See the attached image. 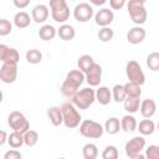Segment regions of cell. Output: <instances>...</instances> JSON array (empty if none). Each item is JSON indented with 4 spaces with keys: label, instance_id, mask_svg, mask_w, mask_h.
<instances>
[{
    "label": "cell",
    "instance_id": "34",
    "mask_svg": "<svg viewBox=\"0 0 159 159\" xmlns=\"http://www.w3.org/2000/svg\"><path fill=\"white\" fill-rule=\"evenodd\" d=\"M24 140L27 147H34L39 140V133L36 130L29 129L26 133H24Z\"/></svg>",
    "mask_w": 159,
    "mask_h": 159
},
{
    "label": "cell",
    "instance_id": "13",
    "mask_svg": "<svg viewBox=\"0 0 159 159\" xmlns=\"http://www.w3.org/2000/svg\"><path fill=\"white\" fill-rule=\"evenodd\" d=\"M86 81L91 87L99 86L102 81V67L98 63H93L92 67L86 72Z\"/></svg>",
    "mask_w": 159,
    "mask_h": 159
},
{
    "label": "cell",
    "instance_id": "18",
    "mask_svg": "<svg viewBox=\"0 0 159 159\" xmlns=\"http://www.w3.org/2000/svg\"><path fill=\"white\" fill-rule=\"evenodd\" d=\"M139 111H140V114L144 118H152L157 112V104H155V102L153 99L147 98V99L142 101Z\"/></svg>",
    "mask_w": 159,
    "mask_h": 159
},
{
    "label": "cell",
    "instance_id": "32",
    "mask_svg": "<svg viewBox=\"0 0 159 159\" xmlns=\"http://www.w3.org/2000/svg\"><path fill=\"white\" fill-rule=\"evenodd\" d=\"M26 61L31 65H37L42 61V53L40 50L36 48H31L26 52Z\"/></svg>",
    "mask_w": 159,
    "mask_h": 159
},
{
    "label": "cell",
    "instance_id": "31",
    "mask_svg": "<svg viewBox=\"0 0 159 159\" xmlns=\"http://www.w3.org/2000/svg\"><path fill=\"white\" fill-rule=\"evenodd\" d=\"M124 88H125V92H127V96H130V97H140L142 94V88H140V84L139 83H135V82H127L124 84Z\"/></svg>",
    "mask_w": 159,
    "mask_h": 159
},
{
    "label": "cell",
    "instance_id": "4",
    "mask_svg": "<svg viewBox=\"0 0 159 159\" xmlns=\"http://www.w3.org/2000/svg\"><path fill=\"white\" fill-rule=\"evenodd\" d=\"M80 133L84 138L89 139H98L104 133V127L99 124L98 122H94L92 119H84L80 124Z\"/></svg>",
    "mask_w": 159,
    "mask_h": 159
},
{
    "label": "cell",
    "instance_id": "36",
    "mask_svg": "<svg viewBox=\"0 0 159 159\" xmlns=\"http://www.w3.org/2000/svg\"><path fill=\"white\" fill-rule=\"evenodd\" d=\"M103 159H117L118 158V149L114 145H107L102 153Z\"/></svg>",
    "mask_w": 159,
    "mask_h": 159
},
{
    "label": "cell",
    "instance_id": "5",
    "mask_svg": "<svg viewBox=\"0 0 159 159\" xmlns=\"http://www.w3.org/2000/svg\"><path fill=\"white\" fill-rule=\"evenodd\" d=\"M51 16L56 22L63 24L70 19V7L66 0H50Z\"/></svg>",
    "mask_w": 159,
    "mask_h": 159
},
{
    "label": "cell",
    "instance_id": "7",
    "mask_svg": "<svg viewBox=\"0 0 159 159\" xmlns=\"http://www.w3.org/2000/svg\"><path fill=\"white\" fill-rule=\"evenodd\" d=\"M127 9H128V14H129V16L134 24L142 25L147 21L148 12L144 7V4L139 2V1H134V0H129Z\"/></svg>",
    "mask_w": 159,
    "mask_h": 159
},
{
    "label": "cell",
    "instance_id": "28",
    "mask_svg": "<svg viewBox=\"0 0 159 159\" xmlns=\"http://www.w3.org/2000/svg\"><path fill=\"white\" fill-rule=\"evenodd\" d=\"M93 63H94V61H93V57H92L91 55H82V56L78 58V61H77V66H78V68H80L83 73H86V72L92 67Z\"/></svg>",
    "mask_w": 159,
    "mask_h": 159
},
{
    "label": "cell",
    "instance_id": "21",
    "mask_svg": "<svg viewBox=\"0 0 159 159\" xmlns=\"http://www.w3.org/2000/svg\"><path fill=\"white\" fill-rule=\"evenodd\" d=\"M140 103H142V101H140L139 97H130V96H127V98H125L124 102H123V106H124V109H125L128 113L133 114V113H135V112L139 111Z\"/></svg>",
    "mask_w": 159,
    "mask_h": 159
},
{
    "label": "cell",
    "instance_id": "3",
    "mask_svg": "<svg viewBox=\"0 0 159 159\" xmlns=\"http://www.w3.org/2000/svg\"><path fill=\"white\" fill-rule=\"evenodd\" d=\"M61 111H62V116H63V124L72 129V128H77L81 123V114L77 111V107L72 103V102H66L61 106Z\"/></svg>",
    "mask_w": 159,
    "mask_h": 159
},
{
    "label": "cell",
    "instance_id": "24",
    "mask_svg": "<svg viewBox=\"0 0 159 159\" xmlns=\"http://www.w3.org/2000/svg\"><path fill=\"white\" fill-rule=\"evenodd\" d=\"M56 35H57V30L52 25H43L39 30V37L43 41L53 40Z\"/></svg>",
    "mask_w": 159,
    "mask_h": 159
},
{
    "label": "cell",
    "instance_id": "41",
    "mask_svg": "<svg viewBox=\"0 0 159 159\" xmlns=\"http://www.w3.org/2000/svg\"><path fill=\"white\" fill-rule=\"evenodd\" d=\"M31 0H12L14 5L17 7V9H25L26 6H29Z\"/></svg>",
    "mask_w": 159,
    "mask_h": 159
},
{
    "label": "cell",
    "instance_id": "6",
    "mask_svg": "<svg viewBox=\"0 0 159 159\" xmlns=\"http://www.w3.org/2000/svg\"><path fill=\"white\" fill-rule=\"evenodd\" d=\"M145 147V139L142 135H137L128 140L124 145V150L128 158L130 159H143L145 158V154H142V150Z\"/></svg>",
    "mask_w": 159,
    "mask_h": 159
},
{
    "label": "cell",
    "instance_id": "11",
    "mask_svg": "<svg viewBox=\"0 0 159 159\" xmlns=\"http://www.w3.org/2000/svg\"><path fill=\"white\" fill-rule=\"evenodd\" d=\"M17 78V63L2 62L0 67V80L4 83H12Z\"/></svg>",
    "mask_w": 159,
    "mask_h": 159
},
{
    "label": "cell",
    "instance_id": "43",
    "mask_svg": "<svg viewBox=\"0 0 159 159\" xmlns=\"http://www.w3.org/2000/svg\"><path fill=\"white\" fill-rule=\"evenodd\" d=\"M89 2L92 5H94V6H102V5H104L107 2V0H89Z\"/></svg>",
    "mask_w": 159,
    "mask_h": 159
},
{
    "label": "cell",
    "instance_id": "29",
    "mask_svg": "<svg viewBox=\"0 0 159 159\" xmlns=\"http://www.w3.org/2000/svg\"><path fill=\"white\" fill-rule=\"evenodd\" d=\"M112 98H113L117 103L124 102V99L127 98V92H125L124 84H116V86L112 88Z\"/></svg>",
    "mask_w": 159,
    "mask_h": 159
},
{
    "label": "cell",
    "instance_id": "37",
    "mask_svg": "<svg viewBox=\"0 0 159 159\" xmlns=\"http://www.w3.org/2000/svg\"><path fill=\"white\" fill-rule=\"evenodd\" d=\"M12 31V25L9 20L6 19H1L0 20V35L1 36H6Z\"/></svg>",
    "mask_w": 159,
    "mask_h": 159
},
{
    "label": "cell",
    "instance_id": "39",
    "mask_svg": "<svg viewBox=\"0 0 159 159\" xmlns=\"http://www.w3.org/2000/svg\"><path fill=\"white\" fill-rule=\"evenodd\" d=\"M21 157H22L21 153L19 150H16L15 148L4 154V159H21Z\"/></svg>",
    "mask_w": 159,
    "mask_h": 159
},
{
    "label": "cell",
    "instance_id": "33",
    "mask_svg": "<svg viewBox=\"0 0 159 159\" xmlns=\"http://www.w3.org/2000/svg\"><path fill=\"white\" fill-rule=\"evenodd\" d=\"M147 66L150 71H159V52H152L147 56Z\"/></svg>",
    "mask_w": 159,
    "mask_h": 159
},
{
    "label": "cell",
    "instance_id": "40",
    "mask_svg": "<svg viewBox=\"0 0 159 159\" xmlns=\"http://www.w3.org/2000/svg\"><path fill=\"white\" fill-rule=\"evenodd\" d=\"M127 0H109V5L113 10H120L125 5Z\"/></svg>",
    "mask_w": 159,
    "mask_h": 159
},
{
    "label": "cell",
    "instance_id": "9",
    "mask_svg": "<svg viewBox=\"0 0 159 159\" xmlns=\"http://www.w3.org/2000/svg\"><path fill=\"white\" fill-rule=\"evenodd\" d=\"M125 75H127L129 81L139 83L140 86L144 84V82H145V75L142 71L140 65L135 60H130V61L127 62V65H125Z\"/></svg>",
    "mask_w": 159,
    "mask_h": 159
},
{
    "label": "cell",
    "instance_id": "2",
    "mask_svg": "<svg viewBox=\"0 0 159 159\" xmlns=\"http://www.w3.org/2000/svg\"><path fill=\"white\" fill-rule=\"evenodd\" d=\"M94 101H96V91L92 87H86V88L80 89L71 98V102L78 109H87V108H89L93 104Z\"/></svg>",
    "mask_w": 159,
    "mask_h": 159
},
{
    "label": "cell",
    "instance_id": "44",
    "mask_svg": "<svg viewBox=\"0 0 159 159\" xmlns=\"http://www.w3.org/2000/svg\"><path fill=\"white\" fill-rule=\"evenodd\" d=\"M134 1H139V2H142V4H145L147 0H134Z\"/></svg>",
    "mask_w": 159,
    "mask_h": 159
},
{
    "label": "cell",
    "instance_id": "26",
    "mask_svg": "<svg viewBox=\"0 0 159 159\" xmlns=\"http://www.w3.org/2000/svg\"><path fill=\"white\" fill-rule=\"evenodd\" d=\"M138 130H139V133H140L142 135H150V134H153L154 130H155V124H154V122H153L152 119H149V118L143 119V120H140L139 124H138Z\"/></svg>",
    "mask_w": 159,
    "mask_h": 159
},
{
    "label": "cell",
    "instance_id": "22",
    "mask_svg": "<svg viewBox=\"0 0 159 159\" xmlns=\"http://www.w3.org/2000/svg\"><path fill=\"white\" fill-rule=\"evenodd\" d=\"M120 127L124 132H134L137 128H138V123H137V119L129 113V114H125L120 119Z\"/></svg>",
    "mask_w": 159,
    "mask_h": 159
},
{
    "label": "cell",
    "instance_id": "42",
    "mask_svg": "<svg viewBox=\"0 0 159 159\" xmlns=\"http://www.w3.org/2000/svg\"><path fill=\"white\" fill-rule=\"evenodd\" d=\"M0 135H1V137H0V145H4L9 137L6 135V132H5V130H1V132H0Z\"/></svg>",
    "mask_w": 159,
    "mask_h": 159
},
{
    "label": "cell",
    "instance_id": "15",
    "mask_svg": "<svg viewBox=\"0 0 159 159\" xmlns=\"http://www.w3.org/2000/svg\"><path fill=\"white\" fill-rule=\"evenodd\" d=\"M48 15H50L48 7L43 4L36 5L31 11V17L36 24H43L48 19Z\"/></svg>",
    "mask_w": 159,
    "mask_h": 159
},
{
    "label": "cell",
    "instance_id": "38",
    "mask_svg": "<svg viewBox=\"0 0 159 159\" xmlns=\"http://www.w3.org/2000/svg\"><path fill=\"white\" fill-rule=\"evenodd\" d=\"M145 158L148 159H159V145H149L145 149Z\"/></svg>",
    "mask_w": 159,
    "mask_h": 159
},
{
    "label": "cell",
    "instance_id": "25",
    "mask_svg": "<svg viewBox=\"0 0 159 159\" xmlns=\"http://www.w3.org/2000/svg\"><path fill=\"white\" fill-rule=\"evenodd\" d=\"M120 129H122V127H120V120H119L118 118H116V117L108 118V119L106 120V123H104V130H106L108 134H111V135L117 134Z\"/></svg>",
    "mask_w": 159,
    "mask_h": 159
},
{
    "label": "cell",
    "instance_id": "14",
    "mask_svg": "<svg viewBox=\"0 0 159 159\" xmlns=\"http://www.w3.org/2000/svg\"><path fill=\"white\" fill-rule=\"evenodd\" d=\"M113 20H114V14H113L112 10H109L107 7H103V9L98 10L97 14L94 15V21L101 27L109 26Z\"/></svg>",
    "mask_w": 159,
    "mask_h": 159
},
{
    "label": "cell",
    "instance_id": "35",
    "mask_svg": "<svg viewBox=\"0 0 159 159\" xmlns=\"http://www.w3.org/2000/svg\"><path fill=\"white\" fill-rule=\"evenodd\" d=\"M113 36H114V32H113V30H112L111 27H108V26H104V27H102V29L98 31V39H99L102 42H108V41H111V40L113 39Z\"/></svg>",
    "mask_w": 159,
    "mask_h": 159
},
{
    "label": "cell",
    "instance_id": "20",
    "mask_svg": "<svg viewBox=\"0 0 159 159\" xmlns=\"http://www.w3.org/2000/svg\"><path fill=\"white\" fill-rule=\"evenodd\" d=\"M47 116H48L50 122L55 127H58L63 123V116H62L61 107H50L47 109Z\"/></svg>",
    "mask_w": 159,
    "mask_h": 159
},
{
    "label": "cell",
    "instance_id": "30",
    "mask_svg": "<svg viewBox=\"0 0 159 159\" xmlns=\"http://www.w3.org/2000/svg\"><path fill=\"white\" fill-rule=\"evenodd\" d=\"M82 155L84 159H96L98 155V148L93 143H87L82 148Z\"/></svg>",
    "mask_w": 159,
    "mask_h": 159
},
{
    "label": "cell",
    "instance_id": "8",
    "mask_svg": "<svg viewBox=\"0 0 159 159\" xmlns=\"http://www.w3.org/2000/svg\"><path fill=\"white\" fill-rule=\"evenodd\" d=\"M7 124L9 127L19 133H26L30 129V123L26 119V117L19 112V111H12L9 116H7Z\"/></svg>",
    "mask_w": 159,
    "mask_h": 159
},
{
    "label": "cell",
    "instance_id": "19",
    "mask_svg": "<svg viewBox=\"0 0 159 159\" xmlns=\"http://www.w3.org/2000/svg\"><path fill=\"white\" fill-rule=\"evenodd\" d=\"M57 36L63 40V41H71L75 39L76 36V31H75V27L72 25H68V24H62L58 29H57Z\"/></svg>",
    "mask_w": 159,
    "mask_h": 159
},
{
    "label": "cell",
    "instance_id": "23",
    "mask_svg": "<svg viewBox=\"0 0 159 159\" xmlns=\"http://www.w3.org/2000/svg\"><path fill=\"white\" fill-rule=\"evenodd\" d=\"M31 19H32V17H30V15H29L27 12H25V11H19V12H16L15 16H14V24H15V26H16L17 29H25V27H27V26L30 25Z\"/></svg>",
    "mask_w": 159,
    "mask_h": 159
},
{
    "label": "cell",
    "instance_id": "12",
    "mask_svg": "<svg viewBox=\"0 0 159 159\" xmlns=\"http://www.w3.org/2000/svg\"><path fill=\"white\" fill-rule=\"evenodd\" d=\"M0 60L6 63H17L20 60V53L16 48L9 47L4 43L0 45Z\"/></svg>",
    "mask_w": 159,
    "mask_h": 159
},
{
    "label": "cell",
    "instance_id": "46",
    "mask_svg": "<svg viewBox=\"0 0 159 159\" xmlns=\"http://www.w3.org/2000/svg\"><path fill=\"white\" fill-rule=\"evenodd\" d=\"M72 1H75V0H72Z\"/></svg>",
    "mask_w": 159,
    "mask_h": 159
},
{
    "label": "cell",
    "instance_id": "16",
    "mask_svg": "<svg viewBox=\"0 0 159 159\" xmlns=\"http://www.w3.org/2000/svg\"><path fill=\"white\" fill-rule=\"evenodd\" d=\"M145 35H147L145 30L138 25V26L132 27L128 31V34H127V41L129 43H132V45H138V43H140L145 39Z\"/></svg>",
    "mask_w": 159,
    "mask_h": 159
},
{
    "label": "cell",
    "instance_id": "1",
    "mask_svg": "<svg viewBox=\"0 0 159 159\" xmlns=\"http://www.w3.org/2000/svg\"><path fill=\"white\" fill-rule=\"evenodd\" d=\"M84 80H86V73H83L80 68L71 70L67 73L65 81L61 86V93L67 98H72L78 92V88L83 83Z\"/></svg>",
    "mask_w": 159,
    "mask_h": 159
},
{
    "label": "cell",
    "instance_id": "27",
    "mask_svg": "<svg viewBox=\"0 0 159 159\" xmlns=\"http://www.w3.org/2000/svg\"><path fill=\"white\" fill-rule=\"evenodd\" d=\"M7 143L11 148H20L22 144H25V140H24V134L22 133H19V132H15L12 130V133L9 135L7 138Z\"/></svg>",
    "mask_w": 159,
    "mask_h": 159
},
{
    "label": "cell",
    "instance_id": "10",
    "mask_svg": "<svg viewBox=\"0 0 159 159\" xmlns=\"http://www.w3.org/2000/svg\"><path fill=\"white\" fill-rule=\"evenodd\" d=\"M93 16V7L88 2H81L73 9V17L78 22H87Z\"/></svg>",
    "mask_w": 159,
    "mask_h": 159
},
{
    "label": "cell",
    "instance_id": "45",
    "mask_svg": "<svg viewBox=\"0 0 159 159\" xmlns=\"http://www.w3.org/2000/svg\"><path fill=\"white\" fill-rule=\"evenodd\" d=\"M157 127H158V130H159V123H158V125H157Z\"/></svg>",
    "mask_w": 159,
    "mask_h": 159
},
{
    "label": "cell",
    "instance_id": "17",
    "mask_svg": "<svg viewBox=\"0 0 159 159\" xmlns=\"http://www.w3.org/2000/svg\"><path fill=\"white\" fill-rule=\"evenodd\" d=\"M96 101L102 106L109 104L112 101V91L106 86H99L96 89Z\"/></svg>",
    "mask_w": 159,
    "mask_h": 159
}]
</instances>
